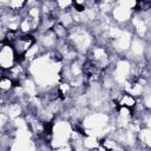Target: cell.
<instances>
[{
	"instance_id": "cell-1",
	"label": "cell",
	"mask_w": 151,
	"mask_h": 151,
	"mask_svg": "<svg viewBox=\"0 0 151 151\" xmlns=\"http://www.w3.org/2000/svg\"><path fill=\"white\" fill-rule=\"evenodd\" d=\"M67 41L77 51L78 54L86 55L93 45H96V38L87 26L74 25L68 29Z\"/></svg>"
},
{
	"instance_id": "cell-2",
	"label": "cell",
	"mask_w": 151,
	"mask_h": 151,
	"mask_svg": "<svg viewBox=\"0 0 151 151\" xmlns=\"http://www.w3.org/2000/svg\"><path fill=\"white\" fill-rule=\"evenodd\" d=\"M73 131V125L70 120L55 117L51 124V139L50 146L52 150L61 147L70 142V136Z\"/></svg>"
},
{
	"instance_id": "cell-3",
	"label": "cell",
	"mask_w": 151,
	"mask_h": 151,
	"mask_svg": "<svg viewBox=\"0 0 151 151\" xmlns=\"http://www.w3.org/2000/svg\"><path fill=\"white\" fill-rule=\"evenodd\" d=\"M136 1H114V6L110 13V18L113 24L118 26H127L133 13H134Z\"/></svg>"
},
{
	"instance_id": "cell-4",
	"label": "cell",
	"mask_w": 151,
	"mask_h": 151,
	"mask_svg": "<svg viewBox=\"0 0 151 151\" xmlns=\"http://www.w3.org/2000/svg\"><path fill=\"white\" fill-rule=\"evenodd\" d=\"M149 46H150V41H146L144 39H140V38H137L133 35L130 47H129L127 52L125 53L124 58H126L127 60H130L132 63H138V61L145 60L144 55H145L146 48Z\"/></svg>"
},
{
	"instance_id": "cell-5",
	"label": "cell",
	"mask_w": 151,
	"mask_h": 151,
	"mask_svg": "<svg viewBox=\"0 0 151 151\" xmlns=\"http://www.w3.org/2000/svg\"><path fill=\"white\" fill-rule=\"evenodd\" d=\"M35 37L33 34H20L17 37V39L13 41V44L11 45L17 58L18 59H21L26 53L27 51L35 44Z\"/></svg>"
},
{
	"instance_id": "cell-6",
	"label": "cell",
	"mask_w": 151,
	"mask_h": 151,
	"mask_svg": "<svg viewBox=\"0 0 151 151\" xmlns=\"http://www.w3.org/2000/svg\"><path fill=\"white\" fill-rule=\"evenodd\" d=\"M18 61V58L8 44H2L0 47V68L5 72L8 68H11L15 63Z\"/></svg>"
},
{
	"instance_id": "cell-7",
	"label": "cell",
	"mask_w": 151,
	"mask_h": 151,
	"mask_svg": "<svg viewBox=\"0 0 151 151\" xmlns=\"http://www.w3.org/2000/svg\"><path fill=\"white\" fill-rule=\"evenodd\" d=\"M137 137V146L142 149H150L151 147V129L142 126L139 131L136 133Z\"/></svg>"
},
{
	"instance_id": "cell-8",
	"label": "cell",
	"mask_w": 151,
	"mask_h": 151,
	"mask_svg": "<svg viewBox=\"0 0 151 151\" xmlns=\"http://www.w3.org/2000/svg\"><path fill=\"white\" fill-rule=\"evenodd\" d=\"M137 103V99L132 96H130L129 93H125V92H122L119 98L117 99L116 101V105L117 106H123V107H127V109H133L134 105Z\"/></svg>"
},
{
	"instance_id": "cell-9",
	"label": "cell",
	"mask_w": 151,
	"mask_h": 151,
	"mask_svg": "<svg viewBox=\"0 0 151 151\" xmlns=\"http://www.w3.org/2000/svg\"><path fill=\"white\" fill-rule=\"evenodd\" d=\"M15 84L5 74L0 77V93L5 96H9V93L13 91Z\"/></svg>"
},
{
	"instance_id": "cell-10",
	"label": "cell",
	"mask_w": 151,
	"mask_h": 151,
	"mask_svg": "<svg viewBox=\"0 0 151 151\" xmlns=\"http://www.w3.org/2000/svg\"><path fill=\"white\" fill-rule=\"evenodd\" d=\"M113 6H114V1H110V0L97 1V9L101 15H110Z\"/></svg>"
},
{
	"instance_id": "cell-11",
	"label": "cell",
	"mask_w": 151,
	"mask_h": 151,
	"mask_svg": "<svg viewBox=\"0 0 151 151\" xmlns=\"http://www.w3.org/2000/svg\"><path fill=\"white\" fill-rule=\"evenodd\" d=\"M100 143V139L98 137H94V136H86L84 134L83 137V146L85 149V151H88V150H92V149H96Z\"/></svg>"
},
{
	"instance_id": "cell-12",
	"label": "cell",
	"mask_w": 151,
	"mask_h": 151,
	"mask_svg": "<svg viewBox=\"0 0 151 151\" xmlns=\"http://www.w3.org/2000/svg\"><path fill=\"white\" fill-rule=\"evenodd\" d=\"M52 31H53V33L55 34V37H57V39H58V40H66V39H67L68 29H67V28H65L64 26H61L60 24L55 22V25L53 26Z\"/></svg>"
},
{
	"instance_id": "cell-13",
	"label": "cell",
	"mask_w": 151,
	"mask_h": 151,
	"mask_svg": "<svg viewBox=\"0 0 151 151\" xmlns=\"http://www.w3.org/2000/svg\"><path fill=\"white\" fill-rule=\"evenodd\" d=\"M52 151H73V149H72V146L70 144H66V145H64L61 147H58V149H54Z\"/></svg>"
}]
</instances>
